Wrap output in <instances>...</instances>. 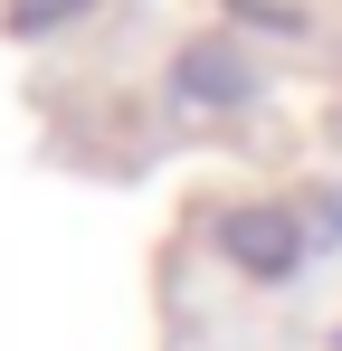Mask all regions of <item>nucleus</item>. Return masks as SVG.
<instances>
[{
	"label": "nucleus",
	"mask_w": 342,
	"mask_h": 351,
	"mask_svg": "<svg viewBox=\"0 0 342 351\" xmlns=\"http://www.w3.org/2000/svg\"><path fill=\"white\" fill-rule=\"evenodd\" d=\"M228 256L257 266V276H285V266H295V228L266 219V209H247V219H228Z\"/></svg>",
	"instance_id": "nucleus-1"
}]
</instances>
